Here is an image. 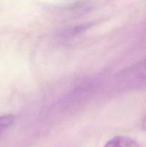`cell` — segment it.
<instances>
[{"mask_svg": "<svg viewBox=\"0 0 146 147\" xmlns=\"http://www.w3.org/2000/svg\"><path fill=\"white\" fill-rule=\"evenodd\" d=\"M141 126H142V128H143V130L145 131H146V115H145V116L143 118V121H142Z\"/></svg>", "mask_w": 146, "mask_h": 147, "instance_id": "4", "label": "cell"}, {"mask_svg": "<svg viewBox=\"0 0 146 147\" xmlns=\"http://www.w3.org/2000/svg\"><path fill=\"white\" fill-rule=\"evenodd\" d=\"M14 116L11 114L0 116V136L14 123Z\"/></svg>", "mask_w": 146, "mask_h": 147, "instance_id": "3", "label": "cell"}, {"mask_svg": "<svg viewBox=\"0 0 146 147\" xmlns=\"http://www.w3.org/2000/svg\"><path fill=\"white\" fill-rule=\"evenodd\" d=\"M128 75L129 84L132 88H146V60L133 67Z\"/></svg>", "mask_w": 146, "mask_h": 147, "instance_id": "1", "label": "cell"}, {"mask_svg": "<svg viewBox=\"0 0 146 147\" xmlns=\"http://www.w3.org/2000/svg\"><path fill=\"white\" fill-rule=\"evenodd\" d=\"M104 147H139V145L134 139L120 135L110 139Z\"/></svg>", "mask_w": 146, "mask_h": 147, "instance_id": "2", "label": "cell"}]
</instances>
